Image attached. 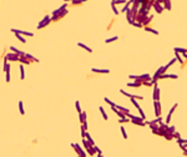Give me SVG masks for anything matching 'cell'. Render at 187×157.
Wrapping results in <instances>:
<instances>
[{
	"mask_svg": "<svg viewBox=\"0 0 187 157\" xmlns=\"http://www.w3.org/2000/svg\"><path fill=\"white\" fill-rule=\"evenodd\" d=\"M10 50H11L13 53H15V54H18L19 56H24V54H25V53H23V51H20L19 49H16L15 46H10Z\"/></svg>",
	"mask_w": 187,
	"mask_h": 157,
	"instance_id": "8992f818",
	"label": "cell"
},
{
	"mask_svg": "<svg viewBox=\"0 0 187 157\" xmlns=\"http://www.w3.org/2000/svg\"><path fill=\"white\" fill-rule=\"evenodd\" d=\"M20 79L24 80L25 79V70H24V66L20 65Z\"/></svg>",
	"mask_w": 187,
	"mask_h": 157,
	"instance_id": "7c38bea8",
	"label": "cell"
},
{
	"mask_svg": "<svg viewBox=\"0 0 187 157\" xmlns=\"http://www.w3.org/2000/svg\"><path fill=\"white\" fill-rule=\"evenodd\" d=\"M10 81V71H6V82Z\"/></svg>",
	"mask_w": 187,
	"mask_h": 157,
	"instance_id": "ffe728a7",
	"label": "cell"
},
{
	"mask_svg": "<svg viewBox=\"0 0 187 157\" xmlns=\"http://www.w3.org/2000/svg\"><path fill=\"white\" fill-rule=\"evenodd\" d=\"M77 46H80V47L85 49L87 53H92V49H90L89 46H86V45H85V44H82V42H77Z\"/></svg>",
	"mask_w": 187,
	"mask_h": 157,
	"instance_id": "ba28073f",
	"label": "cell"
},
{
	"mask_svg": "<svg viewBox=\"0 0 187 157\" xmlns=\"http://www.w3.org/2000/svg\"><path fill=\"white\" fill-rule=\"evenodd\" d=\"M19 112L21 115H25V110H24V105H23V101H19Z\"/></svg>",
	"mask_w": 187,
	"mask_h": 157,
	"instance_id": "30bf717a",
	"label": "cell"
},
{
	"mask_svg": "<svg viewBox=\"0 0 187 157\" xmlns=\"http://www.w3.org/2000/svg\"><path fill=\"white\" fill-rule=\"evenodd\" d=\"M18 61H20V63H23V64H26V65L30 64V61H29L25 56H19V60H18Z\"/></svg>",
	"mask_w": 187,
	"mask_h": 157,
	"instance_id": "8fae6325",
	"label": "cell"
},
{
	"mask_svg": "<svg viewBox=\"0 0 187 157\" xmlns=\"http://www.w3.org/2000/svg\"><path fill=\"white\" fill-rule=\"evenodd\" d=\"M64 1H66V3H68V1H73V0H64Z\"/></svg>",
	"mask_w": 187,
	"mask_h": 157,
	"instance_id": "7402d4cb",
	"label": "cell"
},
{
	"mask_svg": "<svg viewBox=\"0 0 187 157\" xmlns=\"http://www.w3.org/2000/svg\"><path fill=\"white\" fill-rule=\"evenodd\" d=\"M105 101H106V102H107L109 105H111V107H113V106H116V105H115V103H113L112 101H110V100H109L107 97H105Z\"/></svg>",
	"mask_w": 187,
	"mask_h": 157,
	"instance_id": "e0dca14e",
	"label": "cell"
},
{
	"mask_svg": "<svg viewBox=\"0 0 187 157\" xmlns=\"http://www.w3.org/2000/svg\"><path fill=\"white\" fill-rule=\"evenodd\" d=\"M81 3H82L81 0H73V1H71L73 5H79V4H81Z\"/></svg>",
	"mask_w": 187,
	"mask_h": 157,
	"instance_id": "ac0fdd59",
	"label": "cell"
},
{
	"mask_svg": "<svg viewBox=\"0 0 187 157\" xmlns=\"http://www.w3.org/2000/svg\"><path fill=\"white\" fill-rule=\"evenodd\" d=\"M75 107H76V110H77V112H79V114H80V112H82V111H81V107H80V102H79V101H76V102H75Z\"/></svg>",
	"mask_w": 187,
	"mask_h": 157,
	"instance_id": "9a60e30c",
	"label": "cell"
},
{
	"mask_svg": "<svg viewBox=\"0 0 187 157\" xmlns=\"http://www.w3.org/2000/svg\"><path fill=\"white\" fill-rule=\"evenodd\" d=\"M71 147H74L75 151L79 153V156H80V157H86V153H85V152L81 150V147H80L77 143H71Z\"/></svg>",
	"mask_w": 187,
	"mask_h": 157,
	"instance_id": "3957f363",
	"label": "cell"
},
{
	"mask_svg": "<svg viewBox=\"0 0 187 157\" xmlns=\"http://www.w3.org/2000/svg\"><path fill=\"white\" fill-rule=\"evenodd\" d=\"M24 56H25V58H26V59H28L29 61H34V63H39V59H36V58H34V56H33V55H30V54H26V53H25V54H24Z\"/></svg>",
	"mask_w": 187,
	"mask_h": 157,
	"instance_id": "5b68a950",
	"label": "cell"
},
{
	"mask_svg": "<svg viewBox=\"0 0 187 157\" xmlns=\"http://www.w3.org/2000/svg\"><path fill=\"white\" fill-rule=\"evenodd\" d=\"M51 23V20H50V15H46V16H44V19L39 23V25H37V29L40 30V29H42V28H45L46 25H49Z\"/></svg>",
	"mask_w": 187,
	"mask_h": 157,
	"instance_id": "6da1fadb",
	"label": "cell"
},
{
	"mask_svg": "<svg viewBox=\"0 0 187 157\" xmlns=\"http://www.w3.org/2000/svg\"><path fill=\"white\" fill-rule=\"evenodd\" d=\"M91 71L92 72H100V74H109L110 72V70H107V69H91Z\"/></svg>",
	"mask_w": 187,
	"mask_h": 157,
	"instance_id": "52a82bcc",
	"label": "cell"
},
{
	"mask_svg": "<svg viewBox=\"0 0 187 157\" xmlns=\"http://www.w3.org/2000/svg\"><path fill=\"white\" fill-rule=\"evenodd\" d=\"M79 119H80V122L84 124L86 121V112H80L79 114Z\"/></svg>",
	"mask_w": 187,
	"mask_h": 157,
	"instance_id": "9c48e42d",
	"label": "cell"
},
{
	"mask_svg": "<svg viewBox=\"0 0 187 157\" xmlns=\"http://www.w3.org/2000/svg\"><path fill=\"white\" fill-rule=\"evenodd\" d=\"M81 1H82V3H85V1H89V0H81Z\"/></svg>",
	"mask_w": 187,
	"mask_h": 157,
	"instance_id": "44dd1931",
	"label": "cell"
},
{
	"mask_svg": "<svg viewBox=\"0 0 187 157\" xmlns=\"http://www.w3.org/2000/svg\"><path fill=\"white\" fill-rule=\"evenodd\" d=\"M121 132H122L123 138H127V135H126V131H125V128H123V127H121Z\"/></svg>",
	"mask_w": 187,
	"mask_h": 157,
	"instance_id": "d6986e66",
	"label": "cell"
},
{
	"mask_svg": "<svg viewBox=\"0 0 187 157\" xmlns=\"http://www.w3.org/2000/svg\"><path fill=\"white\" fill-rule=\"evenodd\" d=\"M15 35H16V37H18V39H19L21 42H24V44L26 42V40H25V37H24V36H21L20 34H15Z\"/></svg>",
	"mask_w": 187,
	"mask_h": 157,
	"instance_id": "5bb4252c",
	"label": "cell"
},
{
	"mask_svg": "<svg viewBox=\"0 0 187 157\" xmlns=\"http://www.w3.org/2000/svg\"><path fill=\"white\" fill-rule=\"evenodd\" d=\"M99 110H100V112H101V115H102V117H104L105 120H107L109 117H107V115H106V112H105V110L102 109V106H100V107H99Z\"/></svg>",
	"mask_w": 187,
	"mask_h": 157,
	"instance_id": "4fadbf2b",
	"label": "cell"
},
{
	"mask_svg": "<svg viewBox=\"0 0 187 157\" xmlns=\"http://www.w3.org/2000/svg\"><path fill=\"white\" fill-rule=\"evenodd\" d=\"M79 157H80V156H79Z\"/></svg>",
	"mask_w": 187,
	"mask_h": 157,
	"instance_id": "cb8c5ba5",
	"label": "cell"
},
{
	"mask_svg": "<svg viewBox=\"0 0 187 157\" xmlns=\"http://www.w3.org/2000/svg\"><path fill=\"white\" fill-rule=\"evenodd\" d=\"M11 32H14V34H23V35H25V36H34V34L30 31H24V30H18V29H11Z\"/></svg>",
	"mask_w": 187,
	"mask_h": 157,
	"instance_id": "277c9868",
	"label": "cell"
},
{
	"mask_svg": "<svg viewBox=\"0 0 187 157\" xmlns=\"http://www.w3.org/2000/svg\"><path fill=\"white\" fill-rule=\"evenodd\" d=\"M112 1H115V0H112Z\"/></svg>",
	"mask_w": 187,
	"mask_h": 157,
	"instance_id": "603a6c76",
	"label": "cell"
},
{
	"mask_svg": "<svg viewBox=\"0 0 187 157\" xmlns=\"http://www.w3.org/2000/svg\"><path fill=\"white\" fill-rule=\"evenodd\" d=\"M117 39H118L117 36H113V37H110V39L105 40V42H106V44H109V42H112V41H115V40H117Z\"/></svg>",
	"mask_w": 187,
	"mask_h": 157,
	"instance_id": "2e32d148",
	"label": "cell"
},
{
	"mask_svg": "<svg viewBox=\"0 0 187 157\" xmlns=\"http://www.w3.org/2000/svg\"><path fill=\"white\" fill-rule=\"evenodd\" d=\"M5 59L8 61H18L19 60V55L15 54V53H9V54L5 55Z\"/></svg>",
	"mask_w": 187,
	"mask_h": 157,
	"instance_id": "7a4b0ae2",
	"label": "cell"
}]
</instances>
